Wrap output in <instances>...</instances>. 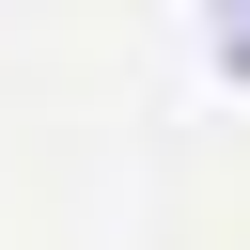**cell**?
Wrapping results in <instances>:
<instances>
[{"label":"cell","instance_id":"1","mask_svg":"<svg viewBox=\"0 0 250 250\" xmlns=\"http://www.w3.org/2000/svg\"><path fill=\"white\" fill-rule=\"evenodd\" d=\"M234 62H250V0H234Z\"/></svg>","mask_w":250,"mask_h":250}]
</instances>
